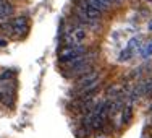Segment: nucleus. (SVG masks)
I'll return each instance as SVG.
<instances>
[{
  "label": "nucleus",
  "instance_id": "1a4fd4ad",
  "mask_svg": "<svg viewBox=\"0 0 152 138\" xmlns=\"http://www.w3.org/2000/svg\"><path fill=\"white\" fill-rule=\"evenodd\" d=\"M133 50L129 49V47H126L125 50H121V54H120V57H118V62H128L129 59L133 57Z\"/></svg>",
  "mask_w": 152,
  "mask_h": 138
},
{
  "label": "nucleus",
  "instance_id": "2eb2a0df",
  "mask_svg": "<svg viewBox=\"0 0 152 138\" xmlns=\"http://www.w3.org/2000/svg\"><path fill=\"white\" fill-rule=\"evenodd\" d=\"M149 30L152 31V21H151V23H149Z\"/></svg>",
  "mask_w": 152,
  "mask_h": 138
},
{
  "label": "nucleus",
  "instance_id": "f257e3e1",
  "mask_svg": "<svg viewBox=\"0 0 152 138\" xmlns=\"http://www.w3.org/2000/svg\"><path fill=\"white\" fill-rule=\"evenodd\" d=\"M83 54H86V49L83 47V44H79V46H65L61 50H58V60L61 62V63L66 65L68 62H71L75 57L83 55Z\"/></svg>",
  "mask_w": 152,
  "mask_h": 138
},
{
  "label": "nucleus",
  "instance_id": "20e7f679",
  "mask_svg": "<svg viewBox=\"0 0 152 138\" xmlns=\"http://www.w3.org/2000/svg\"><path fill=\"white\" fill-rule=\"evenodd\" d=\"M70 31H71V36H73L75 44H83L86 41V38H88V31H86L84 26H75Z\"/></svg>",
  "mask_w": 152,
  "mask_h": 138
},
{
  "label": "nucleus",
  "instance_id": "9b49d317",
  "mask_svg": "<svg viewBox=\"0 0 152 138\" xmlns=\"http://www.w3.org/2000/svg\"><path fill=\"white\" fill-rule=\"evenodd\" d=\"M141 54H142V57H144V59L151 57V55H152V42H149V44H147L146 47H144V49H142V52H141Z\"/></svg>",
  "mask_w": 152,
  "mask_h": 138
},
{
  "label": "nucleus",
  "instance_id": "f8f14e48",
  "mask_svg": "<svg viewBox=\"0 0 152 138\" xmlns=\"http://www.w3.org/2000/svg\"><path fill=\"white\" fill-rule=\"evenodd\" d=\"M13 77H15V73H13V72L5 70V72H2V73H0V81H3V80H12Z\"/></svg>",
  "mask_w": 152,
  "mask_h": 138
},
{
  "label": "nucleus",
  "instance_id": "f03ea898",
  "mask_svg": "<svg viewBox=\"0 0 152 138\" xmlns=\"http://www.w3.org/2000/svg\"><path fill=\"white\" fill-rule=\"evenodd\" d=\"M12 26H13V34L16 38L20 36H24L29 30V23H28V18L26 16H16L12 20Z\"/></svg>",
  "mask_w": 152,
  "mask_h": 138
},
{
  "label": "nucleus",
  "instance_id": "39448f33",
  "mask_svg": "<svg viewBox=\"0 0 152 138\" xmlns=\"http://www.w3.org/2000/svg\"><path fill=\"white\" fill-rule=\"evenodd\" d=\"M99 78H100L99 72H97V70H92V72H89V73L83 75V77H79L78 80H76V86L88 85V83H92V81H96V80H99Z\"/></svg>",
  "mask_w": 152,
  "mask_h": 138
},
{
  "label": "nucleus",
  "instance_id": "6e6552de",
  "mask_svg": "<svg viewBox=\"0 0 152 138\" xmlns=\"http://www.w3.org/2000/svg\"><path fill=\"white\" fill-rule=\"evenodd\" d=\"M0 31L3 32V34L7 36H15L13 34V26H12V21H3V23H0Z\"/></svg>",
  "mask_w": 152,
  "mask_h": 138
},
{
  "label": "nucleus",
  "instance_id": "0eeeda50",
  "mask_svg": "<svg viewBox=\"0 0 152 138\" xmlns=\"http://www.w3.org/2000/svg\"><path fill=\"white\" fill-rule=\"evenodd\" d=\"M131 119H133V107L126 106L125 109H123V112H121V122L128 123V122H131Z\"/></svg>",
  "mask_w": 152,
  "mask_h": 138
},
{
  "label": "nucleus",
  "instance_id": "9d476101",
  "mask_svg": "<svg viewBox=\"0 0 152 138\" xmlns=\"http://www.w3.org/2000/svg\"><path fill=\"white\" fill-rule=\"evenodd\" d=\"M89 132H91V128L83 125V128H78V130H76V135H78V138H88V137H89Z\"/></svg>",
  "mask_w": 152,
  "mask_h": 138
},
{
  "label": "nucleus",
  "instance_id": "ddd939ff",
  "mask_svg": "<svg viewBox=\"0 0 152 138\" xmlns=\"http://www.w3.org/2000/svg\"><path fill=\"white\" fill-rule=\"evenodd\" d=\"M128 47H129V49L133 50V52H134V49H136V47H137V49H139V47H141V42H139V39H137V38H133L131 41H129Z\"/></svg>",
  "mask_w": 152,
  "mask_h": 138
},
{
  "label": "nucleus",
  "instance_id": "7ed1b4c3",
  "mask_svg": "<svg viewBox=\"0 0 152 138\" xmlns=\"http://www.w3.org/2000/svg\"><path fill=\"white\" fill-rule=\"evenodd\" d=\"M13 12H15V7L12 5L10 2H0V23H3L5 20H8L10 16L13 15Z\"/></svg>",
  "mask_w": 152,
  "mask_h": 138
},
{
  "label": "nucleus",
  "instance_id": "4468645a",
  "mask_svg": "<svg viewBox=\"0 0 152 138\" xmlns=\"http://www.w3.org/2000/svg\"><path fill=\"white\" fill-rule=\"evenodd\" d=\"M7 44H8V42H7L5 39H2V38H0V47H7Z\"/></svg>",
  "mask_w": 152,
  "mask_h": 138
},
{
  "label": "nucleus",
  "instance_id": "423d86ee",
  "mask_svg": "<svg viewBox=\"0 0 152 138\" xmlns=\"http://www.w3.org/2000/svg\"><path fill=\"white\" fill-rule=\"evenodd\" d=\"M0 103L7 107H13V104H15V94H13V91L5 89V91L0 93Z\"/></svg>",
  "mask_w": 152,
  "mask_h": 138
},
{
  "label": "nucleus",
  "instance_id": "dca6fc26",
  "mask_svg": "<svg viewBox=\"0 0 152 138\" xmlns=\"http://www.w3.org/2000/svg\"><path fill=\"white\" fill-rule=\"evenodd\" d=\"M149 109H152V104H151V106H149Z\"/></svg>",
  "mask_w": 152,
  "mask_h": 138
},
{
  "label": "nucleus",
  "instance_id": "f3484780",
  "mask_svg": "<svg viewBox=\"0 0 152 138\" xmlns=\"http://www.w3.org/2000/svg\"><path fill=\"white\" fill-rule=\"evenodd\" d=\"M146 2H152V0H146Z\"/></svg>",
  "mask_w": 152,
  "mask_h": 138
},
{
  "label": "nucleus",
  "instance_id": "a211bd4d",
  "mask_svg": "<svg viewBox=\"0 0 152 138\" xmlns=\"http://www.w3.org/2000/svg\"><path fill=\"white\" fill-rule=\"evenodd\" d=\"M151 138H152V137H151Z\"/></svg>",
  "mask_w": 152,
  "mask_h": 138
}]
</instances>
